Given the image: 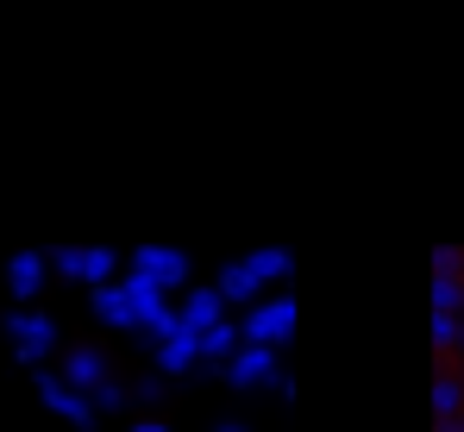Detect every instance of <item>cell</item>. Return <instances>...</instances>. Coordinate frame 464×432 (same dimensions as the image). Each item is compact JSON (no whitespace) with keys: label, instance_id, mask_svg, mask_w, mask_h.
<instances>
[{"label":"cell","instance_id":"obj_1","mask_svg":"<svg viewBox=\"0 0 464 432\" xmlns=\"http://www.w3.org/2000/svg\"><path fill=\"white\" fill-rule=\"evenodd\" d=\"M94 320L120 326V332H132V339H145V345H163V339L176 332V307H169V294L151 288V283H139V276L94 288Z\"/></svg>","mask_w":464,"mask_h":432},{"label":"cell","instance_id":"obj_2","mask_svg":"<svg viewBox=\"0 0 464 432\" xmlns=\"http://www.w3.org/2000/svg\"><path fill=\"white\" fill-rule=\"evenodd\" d=\"M295 326H302V307H295L289 294H276V301H257V307L245 313L238 339H245V345H264V351H283V345L295 339Z\"/></svg>","mask_w":464,"mask_h":432},{"label":"cell","instance_id":"obj_3","mask_svg":"<svg viewBox=\"0 0 464 432\" xmlns=\"http://www.w3.org/2000/svg\"><path fill=\"white\" fill-rule=\"evenodd\" d=\"M214 376H220L227 389H238V395H251V389H283V382H289V376H283V358L264 351V345H238L232 363H220Z\"/></svg>","mask_w":464,"mask_h":432},{"label":"cell","instance_id":"obj_4","mask_svg":"<svg viewBox=\"0 0 464 432\" xmlns=\"http://www.w3.org/2000/svg\"><path fill=\"white\" fill-rule=\"evenodd\" d=\"M6 332H13V345H19V363H32V370L57 351V320H51V313H38V307L6 313Z\"/></svg>","mask_w":464,"mask_h":432},{"label":"cell","instance_id":"obj_5","mask_svg":"<svg viewBox=\"0 0 464 432\" xmlns=\"http://www.w3.org/2000/svg\"><path fill=\"white\" fill-rule=\"evenodd\" d=\"M132 276L151 283V288L188 283V251H176V245H139V251H132Z\"/></svg>","mask_w":464,"mask_h":432},{"label":"cell","instance_id":"obj_6","mask_svg":"<svg viewBox=\"0 0 464 432\" xmlns=\"http://www.w3.org/2000/svg\"><path fill=\"white\" fill-rule=\"evenodd\" d=\"M38 389H44L51 414H63V420H70V427H82V432L94 427V408H88V395H76L63 376H44V370H38Z\"/></svg>","mask_w":464,"mask_h":432},{"label":"cell","instance_id":"obj_7","mask_svg":"<svg viewBox=\"0 0 464 432\" xmlns=\"http://www.w3.org/2000/svg\"><path fill=\"white\" fill-rule=\"evenodd\" d=\"M63 382H70L76 395H101L113 376H107V358H101L94 345H76V351H70V363H63Z\"/></svg>","mask_w":464,"mask_h":432},{"label":"cell","instance_id":"obj_8","mask_svg":"<svg viewBox=\"0 0 464 432\" xmlns=\"http://www.w3.org/2000/svg\"><path fill=\"white\" fill-rule=\"evenodd\" d=\"M220 320H227V301H220L214 288H188V301H182V313H176V326L201 339V332H208V326H220Z\"/></svg>","mask_w":464,"mask_h":432},{"label":"cell","instance_id":"obj_9","mask_svg":"<svg viewBox=\"0 0 464 432\" xmlns=\"http://www.w3.org/2000/svg\"><path fill=\"white\" fill-rule=\"evenodd\" d=\"M195 363H201V339H195V332H182V326L157 345V376H188Z\"/></svg>","mask_w":464,"mask_h":432},{"label":"cell","instance_id":"obj_10","mask_svg":"<svg viewBox=\"0 0 464 432\" xmlns=\"http://www.w3.org/2000/svg\"><path fill=\"white\" fill-rule=\"evenodd\" d=\"M433 420H440V427L464 420V382L452 376V370H440V376H433Z\"/></svg>","mask_w":464,"mask_h":432},{"label":"cell","instance_id":"obj_11","mask_svg":"<svg viewBox=\"0 0 464 432\" xmlns=\"http://www.w3.org/2000/svg\"><path fill=\"white\" fill-rule=\"evenodd\" d=\"M214 294H220V301H238V307H257V276L245 270V257L220 270V283H214Z\"/></svg>","mask_w":464,"mask_h":432},{"label":"cell","instance_id":"obj_12","mask_svg":"<svg viewBox=\"0 0 464 432\" xmlns=\"http://www.w3.org/2000/svg\"><path fill=\"white\" fill-rule=\"evenodd\" d=\"M238 345H245V339H238V326L220 320V326H208V332H201V363H214V370H220V363H232Z\"/></svg>","mask_w":464,"mask_h":432},{"label":"cell","instance_id":"obj_13","mask_svg":"<svg viewBox=\"0 0 464 432\" xmlns=\"http://www.w3.org/2000/svg\"><path fill=\"white\" fill-rule=\"evenodd\" d=\"M6 283H13L19 301H32L38 283H44V257H38V251H19V257H13V270H6Z\"/></svg>","mask_w":464,"mask_h":432},{"label":"cell","instance_id":"obj_14","mask_svg":"<svg viewBox=\"0 0 464 432\" xmlns=\"http://www.w3.org/2000/svg\"><path fill=\"white\" fill-rule=\"evenodd\" d=\"M433 320H464V276H433Z\"/></svg>","mask_w":464,"mask_h":432},{"label":"cell","instance_id":"obj_15","mask_svg":"<svg viewBox=\"0 0 464 432\" xmlns=\"http://www.w3.org/2000/svg\"><path fill=\"white\" fill-rule=\"evenodd\" d=\"M245 270H251L257 288H264V283H289V270H295V264H289V251H276V245H270V251H251V257H245Z\"/></svg>","mask_w":464,"mask_h":432},{"label":"cell","instance_id":"obj_16","mask_svg":"<svg viewBox=\"0 0 464 432\" xmlns=\"http://www.w3.org/2000/svg\"><path fill=\"white\" fill-rule=\"evenodd\" d=\"M120 270V257L107 251V245H82V270H76V283H94V288H107V276Z\"/></svg>","mask_w":464,"mask_h":432},{"label":"cell","instance_id":"obj_17","mask_svg":"<svg viewBox=\"0 0 464 432\" xmlns=\"http://www.w3.org/2000/svg\"><path fill=\"white\" fill-rule=\"evenodd\" d=\"M132 401H145V408H151V401H163V376H139V382H132Z\"/></svg>","mask_w":464,"mask_h":432},{"label":"cell","instance_id":"obj_18","mask_svg":"<svg viewBox=\"0 0 464 432\" xmlns=\"http://www.w3.org/2000/svg\"><path fill=\"white\" fill-rule=\"evenodd\" d=\"M452 345H459V320H433V351L452 358Z\"/></svg>","mask_w":464,"mask_h":432},{"label":"cell","instance_id":"obj_19","mask_svg":"<svg viewBox=\"0 0 464 432\" xmlns=\"http://www.w3.org/2000/svg\"><path fill=\"white\" fill-rule=\"evenodd\" d=\"M51 264H57V276H76V270H82V245H57Z\"/></svg>","mask_w":464,"mask_h":432},{"label":"cell","instance_id":"obj_20","mask_svg":"<svg viewBox=\"0 0 464 432\" xmlns=\"http://www.w3.org/2000/svg\"><path fill=\"white\" fill-rule=\"evenodd\" d=\"M214 432H251V427H245L238 414H227V420H214Z\"/></svg>","mask_w":464,"mask_h":432},{"label":"cell","instance_id":"obj_21","mask_svg":"<svg viewBox=\"0 0 464 432\" xmlns=\"http://www.w3.org/2000/svg\"><path fill=\"white\" fill-rule=\"evenodd\" d=\"M132 432H169V427H163V420H139Z\"/></svg>","mask_w":464,"mask_h":432},{"label":"cell","instance_id":"obj_22","mask_svg":"<svg viewBox=\"0 0 464 432\" xmlns=\"http://www.w3.org/2000/svg\"><path fill=\"white\" fill-rule=\"evenodd\" d=\"M452 351H459V363H464V320H459V345H452Z\"/></svg>","mask_w":464,"mask_h":432},{"label":"cell","instance_id":"obj_23","mask_svg":"<svg viewBox=\"0 0 464 432\" xmlns=\"http://www.w3.org/2000/svg\"><path fill=\"white\" fill-rule=\"evenodd\" d=\"M440 432H464V420H452V427H440Z\"/></svg>","mask_w":464,"mask_h":432}]
</instances>
